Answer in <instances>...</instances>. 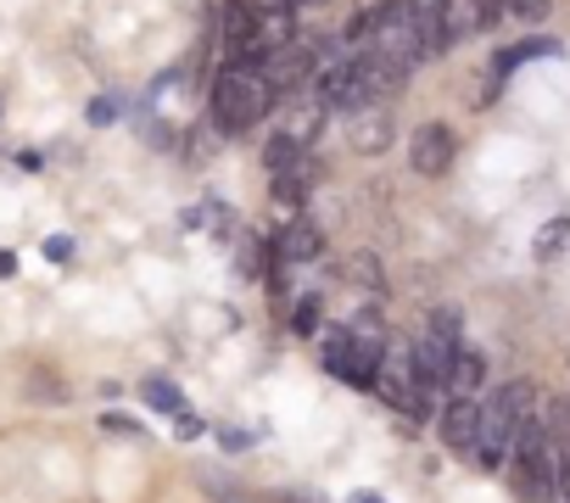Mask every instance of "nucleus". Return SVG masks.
<instances>
[{
    "label": "nucleus",
    "instance_id": "obj_1",
    "mask_svg": "<svg viewBox=\"0 0 570 503\" xmlns=\"http://www.w3.org/2000/svg\"><path fill=\"white\" fill-rule=\"evenodd\" d=\"M274 85L263 79V62H229L213 85V129L224 135H246L252 124H263L274 112Z\"/></svg>",
    "mask_w": 570,
    "mask_h": 503
},
{
    "label": "nucleus",
    "instance_id": "obj_2",
    "mask_svg": "<svg viewBox=\"0 0 570 503\" xmlns=\"http://www.w3.org/2000/svg\"><path fill=\"white\" fill-rule=\"evenodd\" d=\"M370 57L403 85L420 62H425V34H420V12H414V0H381V12H375V29H370Z\"/></svg>",
    "mask_w": 570,
    "mask_h": 503
},
{
    "label": "nucleus",
    "instance_id": "obj_3",
    "mask_svg": "<svg viewBox=\"0 0 570 503\" xmlns=\"http://www.w3.org/2000/svg\"><path fill=\"white\" fill-rule=\"evenodd\" d=\"M531 414H537V386L531 381H509L503 392H492L487 408H481V425H475V447H470L475 464L498 470L509 458V447H514V425L531 420Z\"/></svg>",
    "mask_w": 570,
    "mask_h": 503
},
{
    "label": "nucleus",
    "instance_id": "obj_4",
    "mask_svg": "<svg viewBox=\"0 0 570 503\" xmlns=\"http://www.w3.org/2000/svg\"><path fill=\"white\" fill-rule=\"evenodd\" d=\"M453 157H459V140H453V129L448 124H420L414 129V140H409V168L420 174V179H442L448 168H453Z\"/></svg>",
    "mask_w": 570,
    "mask_h": 503
},
{
    "label": "nucleus",
    "instance_id": "obj_5",
    "mask_svg": "<svg viewBox=\"0 0 570 503\" xmlns=\"http://www.w3.org/2000/svg\"><path fill=\"white\" fill-rule=\"evenodd\" d=\"M453 347H459V336H442V331H431V336H420V342L409 347V369H414V386H420L425 403H431V392L448 386V358H453Z\"/></svg>",
    "mask_w": 570,
    "mask_h": 503
},
{
    "label": "nucleus",
    "instance_id": "obj_6",
    "mask_svg": "<svg viewBox=\"0 0 570 503\" xmlns=\"http://www.w3.org/2000/svg\"><path fill=\"white\" fill-rule=\"evenodd\" d=\"M314 73H320V51H314L308 40H292V46H279V51H268V57H263V79L274 85V96H279V90L308 85Z\"/></svg>",
    "mask_w": 570,
    "mask_h": 503
},
{
    "label": "nucleus",
    "instance_id": "obj_7",
    "mask_svg": "<svg viewBox=\"0 0 570 503\" xmlns=\"http://www.w3.org/2000/svg\"><path fill=\"white\" fill-rule=\"evenodd\" d=\"M392 112L381 107V101H370V107H353V124H347V140H353V151H364V157H375V151H386L392 146Z\"/></svg>",
    "mask_w": 570,
    "mask_h": 503
},
{
    "label": "nucleus",
    "instance_id": "obj_8",
    "mask_svg": "<svg viewBox=\"0 0 570 503\" xmlns=\"http://www.w3.org/2000/svg\"><path fill=\"white\" fill-rule=\"evenodd\" d=\"M320 251H325V229L314 218H292L274 235V258H285V264H314Z\"/></svg>",
    "mask_w": 570,
    "mask_h": 503
},
{
    "label": "nucleus",
    "instance_id": "obj_9",
    "mask_svg": "<svg viewBox=\"0 0 570 503\" xmlns=\"http://www.w3.org/2000/svg\"><path fill=\"white\" fill-rule=\"evenodd\" d=\"M475 425H481V403H475V397H453V403L442 408V442H448L453 453H470V447H475Z\"/></svg>",
    "mask_w": 570,
    "mask_h": 503
},
{
    "label": "nucleus",
    "instance_id": "obj_10",
    "mask_svg": "<svg viewBox=\"0 0 570 503\" xmlns=\"http://www.w3.org/2000/svg\"><path fill=\"white\" fill-rule=\"evenodd\" d=\"M481 381H487L481 353L459 342V347H453V358H448V386H442V392H453V397H475V392H481Z\"/></svg>",
    "mask_w": 570,
    "mask_h": 503
},
{
    "label": "nucleus",
    "instance_id": "obj_11",
    "mask_svg": "<svg viewBox=\"0 0 570 503\" xmlns=\"http://www.w3.org/2000/svg\"><path fill=\"white\" fill-rule=\"evenodd\" d=\"M342 280L370 286V292H381V286H386V275H381V258H375V251H353V258L342 264Z\"/></svg>",
    "mask_w": 570,
    "mask_h": 503
},
{
    "label": "nucleus",
    "instance_id": "obj_12",
    "mask_svg": "<svg viewBox=\"0 0 570 503\" xmlns=\"http://www.w3.org/2000/svg\"><path fill=\"white\" fill-rule=\"evenodd\" d=\"M564 246H570V218H553V224H542V229H537V246H531V251H537L542 264H553Z\"/></svg>",
    "mask_w": 570,
    "mask_h": 503
},
{
    "label": "nucleus",
    "instance_id": "obj_13",
    "mask_svg": "<svg viewBox=\"0 0 570 503\" xmlns=\"http://www.w3.org/2000/svg\"><path fill=\"white\" fill-rule=\"evenodd\" d=\"M279 135L297 140V146H314V135H320V107H297L292 118L279 124Z\"/></svg>",
    "mask_w": 570,
    "mask_h": 503
},
{
    "label": "nucleus",
    "instance_id": "obj_14",
    "mask_svg": "<svg viewBox=\"0 0 570 503\" xmlns=\"http://www.w3.org/2000/svg\"><path fill=\"white\" fill-rule=\"evenodd\" d=\"M146 403H151L157 414H168V420H174V414H185V392H179V386H168V381H146Z\"/></svg>",
    "mask_w": 570,
    "mask_h": 503
},
{
    "label": "nucleus",
    "instance_id": "obj_15",
    "mask_svg": "<svg viewBox=\"0 0 570 503\" xmlns=\"http://www.w3.org/2000/svg\"><path fill=\"white\" fill-rule=\"evenodd\" d=\"M470 12H475V23H481V34H487V29H498V18L509 12V0H470Z\"/></svg>",
    "mask_w": 570,
    "mask_h": 503
},
{
    "label": "nucleus",
    "instance_id": "obj_16",
    "mask_svg": "<svg viewBox=\"0 0 570 503\" xmlns=\"http://www.w3.org/2000/svg\"><path fill=\"white\" fill-rule=\"evenodd\" d=\"M292 325H297V336H314V331H320V303H314V297H308V303H297Z\"/></svg>",
    "mask_w": 570,
    "mask_h": 503
},
{
    "label": "nucleus",
    "instance_id": "obj_17",
    "mask_svg": "<svg viewBox=\"0 0 570 503\" xmlns=\"http://www.w3.org/2000/svg\"><path fill=\"white\" fill-rule=\"evenodd\" d=\"M101 431H112V436H146V425L129 420V414H101Z\"/></svg>",
    "mask_w": 570,
    "mask_h": 503
},
{
    "label": "nucleus",
    "instance_id": "obj_18",
    "mask_svg": "<svg viewBox=\"0 0 570 503\" xmlns=\"http://www.w3.org/2000/svg\"><path fill=\"white\" fill-rule=\"evenodd\" d=\"M46 258H51V264H68V258H73V240H68V235H51V240H46Z\"/></svg>",
    "mask_w": 570,
    "mask_h": 503
},
{
    "label": "nucleus",
    "instance_id": "obj_19",
    "mask_svg": "<svg viewBox=\"0 0 570 503\" xmlns=\"http://www.w3.org/2000/svg\"><path fill=\"white\" fill-rule=\"evenodd\" d=\"M112 118H118V101H107V96H101V101H90V124H96V129H107Z\"/></svg>",
    "mask_w": 570,
    "mask_h": 503
},
{
    "label": "nucleus",
    "instance_id": "obj_20",
    "mask_svg": "<svg viewBox=\"0 0 570 503\" xmlns=\"http://www.w3.org/2000/svg\"><path fill=\"white\" fill-rule=\"evenodd\" d=\"M509 7H514L520 18H531V23H537V18L548 12V0H509Z\"/></svg>",
    "mask_w": 570,
    "mask_h": 503
},
{
    "label": "nucleus",
    "instance_id": "obj_21",
    "mask_svg": "<svg viewBox=\"0 0 570 503\" xmlns=\"http://www.w3.org/2000/svg\"><path fill=\"white\" fill-rule=\"evenodd\" d=\"M174 431H179V436H202V420L185 408V414H174Z\"/></svg>",
    "mask_w": 570,
    "mask_h": 503
},
{
    "label": "nucleus",
    "instance_id": "obj_22",
    "mask_svg": "<svg viewBox=\"0 0 570 503\" xmlns=\"http://www.w3.org/2000/svg\"><path fill=\"white\" fill-rule=\"evenodd\" d=\"M218 442H224V447H235V453H240V447H246V442H252V436H246V431H218Z\"/></svg>",
    "mask_w": 570,
    "mask_h": 503
},
{
    "label": "nucleus",
    "instance_id": "obj_23",
    "mask_svg": "<svg viewBox=\"0 0 570 503\" xmlns=\"http://www.w3.org/2000/svg\"><path fill=\"white\" fill-rule=\"evenodd\" d=\"M18 275V251H0V280H12Z\"/></svg>",
    "mask_w": 570,
    "mask_h": 503
},
{
    "label": "nucleus",
    "instance_id": "obj_24",
    "mask_svg": "<svg viewBox=\"0 0 570 503\" xmlns=\"http://www.w3.org/2000/svg\"><path fill=\"white\" fill-rule=\"evenodd\" d=\"M353 503H381V497H375V492H358V497H353Z\"/></svg>",
    "mask_w": 570,
    "mask_h": 503
}]
</instances>
